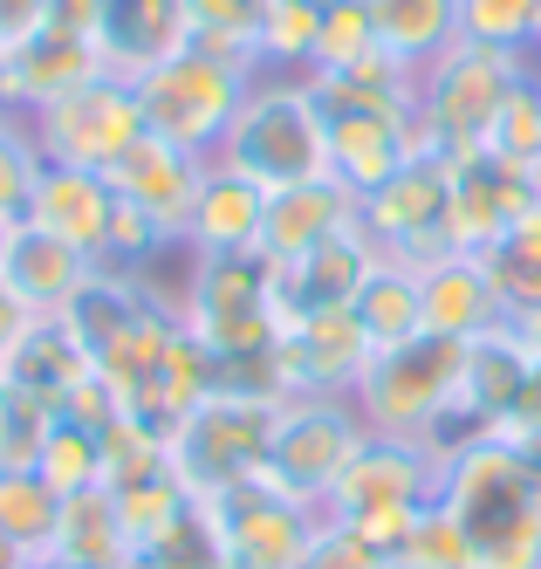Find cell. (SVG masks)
I'll return each mask as SVG.
<instances>
[{
  "mask_svg": "<svg viewBox=\"0 0 541 569\" xmlns=\"http://www.w3.org/2000/svg\"><path fill=\"white\" fill-rule=\"evenodd\" d=\"M90 42L103 56V76L138 83L144 69L172 62L186 49V0H97Z\"/></svg>",
  "mask_w": 541,
  "mask_h": 569,
  "instance_id": "obj_19",
  "label": "cell"
},
{
  "mask_svg": "<svg viewBox=\"0 0 541 569\" xmlns=\"http://www.w3.org/2000/svg\"><path fill=\"white\" fill-rule=\"evenodd\" d=\"M343 233H357V192L337 186L329 172L268 192V220H261V254L268 261L315 254V248H329V240H343Z\"/></svg>",
  "mask_w": 541,
  "mask_h": 569,
  "instance_id": "obj_20",
  "label": "cell"
},
{
  "mask_svg": "<svg viewBox=\"0 0 541 569\" xmlns=\"http://www.w3.org/2000/svg\"><path fill=\"white\" fill-rule=\"evenodd\" d=\"M103 179H110V192H117V207H131V213H144L151 227H164L172 240H186L192 199H199V186H206V158H192V151H179V144H164V138L144 131Z\"/></svg>",
  "mask_w": 541,
  "mask_h": 569,
  "instance_id": "obj_16",
  "label": "cell"
},
{
  "mask_svg": "<svg viewBox=\"0 0 541 569\" xmlns=\"http://www.w3.org/2000/svg\"><path fill=\"white\" fill-rule=\"evenodd\" d=\"M28 138L41 151V166H82V172H110L123 151L144 138V110L138 90L123 76H90L82 90L41 103L28 117Z\"/></svg>",
  "mask_w": 541,
  "mask_h": 569,
  "instance_id": "obj_10",
  "label": "cell"
},
{
  "mask_svg": "<svg viewBox=\"0 0 541 569\" xmlns=\"http://www.w3.org/2000/svg\"><path fill=\"white\" fill-rule=\"evenodd\" d=\"M534 207H541L534 172L508 166V158H493V151H460L452 158V248L460 254L493 248V240L508 227H521Z\"/></svg>",
  "mask_w": 541,
  "mask_h": 569,
  "instance_id": "obj_15",
  "label": "cell"
},
{
  "mask_svg": "<svg viewBox=\"0 0 541 569\" xmlns=\"http://www.w3.org/2000/svg\"><path fill=\"white\" fill-rule=\"evenodd\" d=\"M0 110H8V56H0Z\"/></svg>",
  "mask_w": 541,
  "mask_h": 569,
  "instance_id": "obj_47",
  "label": "cell"
},
{
  "mask_svg": "<svg viewBox=\"0 0 541 569\" xmlns=\"http://www.w3.org/2000/svg\"><path fill=\"white\" fill-rule=\"evenodd\" d=\"M34 473L56 487V495H90V487H103V432L97 426H76L56 412L49 439H41V453H34Z\"/></svg>",
  "mask_w": 541,
  "mask_h": 569,
  "instance_id": "obj_34",
  "label": "cell"
},
{
  "mask_svg": "<svg viewBox=\"0 0 541 569\" xmlns=\"http://www.w3.org/2000/svg\"><path fill=\"white\" fill-rule=\"evenodd\" d=\"M288 398H254V391H206L192 412L172 426V473L192 501L220 495V487H240L268 473V446L281 426Z\"/></svg>",
  "mask_w": 541,
  "mask_h": 569,
  "instance_id": "obj_5",
  "label": "cell"
},
{
  "mask_svg": "<svg viewBox=\"0 0 541 569\" xmlns=\"http://www.w3.org/2000/svg\"><path fill=\"white\" fill-rule=\"evenodd\" d=\"M534 28H541V0H460V34H467V42L528 56Z\"/></svg>",
  "mask_w": 541,
  "mask_h": 569,
  "instance_id": "obj_38",
  "label": "cell"
},
{
  "mask_svg": "<svg viewBox=\"0 0 541 569\" xmlns=\"http://www.w3.org/2000/svg\"><path fill=\"white\" fill-rule=\"evenodd\" d=\"M419 296H425V330L452 337V343H473V337H487V330L508 322L480 254H439L432 268H419Z\"/></svg>",
  "mask_w": 541,
  "mask_h": 569,
  "instance_id": "obj_23",
  "label": "cell"
},
{
  "mask_svg": "<svg viewBox=\"0 0 541 569\" xmlns=\"http://www.w3.org/2000/svg\"><path fill=\"white\" fill-rule=\"evenodd\" d=\"M370 21H378V42L411 69H425L452 42H467L460 34V0H370Z\"/></svg>",
  "mask_w": 541,
  "mask_h": 569,
  "instance_id": "obj_28",
  "label": "cell"
},
{
  "mask_svg": "<svg viewBox=\"0 0 541 569\" xmlns=\"http://www.w3.org/2000/svg\"><path fill=\"white\" fill-rule=\"evenodd\" d=\"M261 220H268V192L213 158L199 199H192V220H186V248L192 254H254L261 248Z\"/></svg>",
  "mask_w": 541,
  "mask_h": 569,
  "instance_id": "obj_24",
  "label": "cell"
},
{
  "mask_svg": "<svg viewBox=\"0 0 541 569\" xmlns=\"http://www.w3.org/2000/svg\"><path fill=\"white\" fill-rule=\"evenodd\" d=\"M521 76H528V56L487 49V42H452L439 62L419 69V103H411V110H419L425 144L445 151V158L480 151Z\"/></svg>",
  "mask_w": 541,
  "mask_h": 569,
  "instance_id": "obj_8",
  "label": "cell"
},
{
  "mask_svg": "<svg viewBox=\"0 0 541 569\" xmlns=\"http://www.w3.org/2000/svg\"><path fill=\"white\" fill-rule=\"evenodd\" d=\"M0 56H8V110L14 117H34L41 103H56L69 90H82L90 76H103V56L90 34L56 28V21L28 28L21 42H0Z\"/></svg>",
  "mask_w": 541,
  "mask_h": 569,
  "instance_id": "obj_17",
  "label": "cell"
},
{
  "mask_svg": "<svg viewBox=\"0 0 541 569\" xmlns=\"http://www.w3.org/2000/svg\"><path fill=\"white\" fill-rule=\"evenodd\" d=\"M439 508L460 515L480 569H541V480L528 439L480 432L439 467Z\"/></svg>",
  "mask_w": 541,
  "mask_h": 569,
  "instance_id": "obj_1",
  "label": "cell"
},
{
  "mask_svg": "<svg viewBox=\"0 0 541 569\" xmlns=\"http://www.w3.org/2000/svg\"><path fill=\"white\" fill-rule=\"evenodd\" d=\"M0 391H8V363H0Z\"/></svg>",
  "mask_w": 541,
  "mask_h": 569,
  "instance_id": "obj_50",
  "label": "cell"
},
{
  "mask_svg": "<svg viewBox=\"0 0 541 569\" xmlns=\"http://www.w3.org/2000/svg\"><path fill=\"white\" fill-rule=\"evenodd\" d=\"M528 62H534V69H541V28H534V49H528Z\"/></svg>",
  "mask_w": 541,
  "mask_h": 569,
  "instance_id": "obj_49",
  "label": "cell"
},
{
  "mask_svg": "<svg viewBox=\"0 0 541 569\" xmlns=\"http://www.w3.org/2000/svg\"><path fill=\"white\" fill-rule=\"evenodd\" d=\"M0 254H8V227H0Z\"/></svg>",
  "mask_w": 541,
  "mask_h": 569,
  "instance_id": "obj_51",
  "label": "cell"
},
{
  "mask_svg": "<svg viewBox=\"0 0 541 569\" xmlns=\"http://www.w3.org/2000/svg\"><path fill=\"white\" fill-rule=\"evenodd\" d=\"M357 233L404 268H432L439 254H460L452 248V158L432 144L411 151L378 192L357 199Z\"/></svg>",
  "mask_w": 541,
  "mask_h": 569,
  "instance_id": "obj_9",
  "label": "cell"
},
{
  "mask_svg": "<svg viewBox=\"0 0 541 569\" xmlns=\"http://www.w3.org/2000/svg\"><path fill=\"white\" fill-rule=\"evenodd\" d=\"M261 21H268V0H186V49L254 62Z\"/></svg>",
  "mask_w": 541,
  "mask_h": 569,
  "instance_id": "obj_33",
  "label": "cell"
},
{
  "mask_svg": "<svg viewBox=\"0 0 541 569\" xmlns=\"http://www.w3.org/2000/svg\"><path fill=\"white\" fill-rule=\"evenodd\" d=\"M56 521H62V495L34 467H0V536H8L28 562H41L56 549Z\"/></svg>",
  "mask_w": 541,
  "mask_h": 569,
  "instance_id": "obj_29",
  "label": "cell"
},
{
  "mask_svg": "<svg viewBox=\"0 0 541 569\" xmlns=\"http://www.w3.org/2000/svg\"><path fill=\"white\" fill-rule=\"evenodd\" d=\"M302 569H398V562H391V549H384V542H370L363 528L329 521V515H322V528H315V542H309Z\"/></svg>",
  "mask_w": 541,
  "mask_h": 569,
  "instance_id": "obj_41",
  "label": "cell"
},
{
  "mask_svg": "<svg viewBox=\"0 0 541 569\" xmlns=\"http://www.w3.org/2000/svg\"><path fill=\"white\" fill-rule=\"evenodd\" d=\"M322 8H329V0H268V21H261L254 69H261V76H288V83H302V76L315 69Z\"/></svg>",
  "mask_w": 541,
  "mask_h": 569,
  "instance_id": "obj_30",
  "label": "cell"
},
{
  "mask_svg": "<svg viewBox=\"0 0 541 569\" xmlns=\"http://www.w3.org/2000/svg\"><path fill=\"white\" fill-rule=\"evenodd\" d=\"M123 569H227V549L213 536V521H206V508L192 501L186 515H172L158 536H144L123 556Z\"/></svg>",
  "mask_w": 541,
  "mask_h": 569,
  "instance_id": "obj_35",
  "label": "cell"
},
{
  "mask_svg": "<svg viewBox=\"0 0 541 569\" xmlns=\"http://www.w3.org/2000/svg\"><path fill=\"white\" fill-rule=\"evenodd\" d=\"M56 562H76V569H123L131 556V536H123V515H117V495L110 487H90V495H69L62 501V521H56Z\"/></svg>",
  "mask_w": 541,
  "mask_h": 569,
  "instance_id": "obj_27",
  "label": "cell"
},
{
  "mask_svg": "<svg viewBox=\"0 0 541 569\" xmlns=\"http://www.w3.org/2000/svg\"><path fill=\"white\" fill-rule=\"evenodd\" d=\"M28 322H34V316H28V309L8 296V281H0V363H8V350L28 337Z\"/></svg>",
  "mask_w": 541,
  "mask_h": 569,
  "instance_id": "obj_44",
  "label": "cell"
},
{
  "mask_svg": "<svg viewBox=\"0 0 541 569\" xmlns=\"http://www.w3.org/2000/svg\"><path fill=\"white\" fill-rule=\"evenodd\" d=\"M370 337L357 330L350 309H329V316H302L288 322L281 343H274V378L281 398H350L357 378L370 371Z\"/></svg>",
  "mask_w": 541,
  "mask_h": 569,
  "instance_id": "obj_14",
  "label": "cell"
},
{
  "mask_svg": "<svg viewBox=\"0 0 541 569\" xmlns=\"http://www.w3.org/2000/svg\"><path fill=\"white\" fill-rule=\"evenodd\" d=\"M514 330H521V337H528V350L541 357V309H528V316H514Z\"/></svg>",
  "mask_w": 541,
  "mask_h": 569,
  "instance_id": "obj_45",
  "label": "cell"
},
{
  "mask_svg": "<svg viewBox=\"0 0 541 569\" xmlns=\"http://www.w3.org/2000/svg\"><path fill=\"white\" fill-rule=\"evenodd\" d=\"M213 536L227 549V569H302L315 528H322V508L281 495L268 473L240 480V487H220V495L199 501Z\"/></svg>",
  "mask_w": 541,
  "mask_h": 569,
  "instance_id": "obj_11",
  "label": "cell"
},
{
  "mask_svg": "<svg viewBox=\"0 0 541 569\" xmlns=\"http://www.w3.org/2000/svg\"><path fill=\"white\" fill-rule=\"evenodd\" d=\"M460 357L467 343L452 337H411L398 350H378L370 371L357 378L350 405L370 432H391V439H419L432 446L445 432V412H452V391H460Z\"/></svg>",
  "mask_w": 541,
  "mask_h": 569,
  "instance_id": "obj_6",
  "label": "cell"
},
{
  "mask_svg": "<svg viewBox=\"0 0 541 569\" xmlns=\"http://www.w3.org/2000/svg\"><path fill=\"white\" fill-rule=\"evenodd\" d=\"M151 480H179L172 473V432L123 412L103 432V487H110V495H123V487H151Z\"/></svg>",
  "mask_w": 541,
  "mask_h": 569,
  "instance_id": "obj_32",
  "label": "cell"
},
{
  "mask_svg": "<svg viewBox=\"0 0 541 569\" xmlns=\"http://www.w3.org/2000/svg\"><path fill=\"white\" fill-rule=\"evenodd\" d=\"M315 97V90H309ZM322 110V138H329V179L350 186L357 199L378 192L411 151H425L419 110H391V103H357V97H315Z\"/></svg>",
  "mask_w": 541,
  "mask_h": 569,
  "instance_id": "obj_13",
  "label": "cell"
},
{
  "mask_svg": "<svg viewBox=\"0 0 541 569\" xmlns=\"http://www.w3.org/2000/svg\"><path fill=\"white\" fill-rule=\"evenodd\" d=\"M34 179H41V151L28 138V117L0 110V227H14L28 213Z\"/></svg>",
  "mask_w": 541,
  "mask_h": 569,
  "instance_id": "obj_40",
  "label": "cell"
},
{
  "mask_svg": "<svg viewBox=\"0 0 541 569\" xmlns=\"http://www.w3.org/2000/svg\"><path fill=\"white\" fill-rule=\"evenodd\" d=\"M49 426H56L49 405H34V398H21V391L8 385V391H0V467H34Z\"/></svg>",
  "mask_w": 541,
  "mask_h": 569,
  "instance_id": "obj_42",
  "label": "cell"
},
{
  "mask_svg": "<svg viewBox=\"0 0 541 569\" xmlns=\"http://www.w3.org/2000/svg\"><path fill=\"white\" fill-rule=\"evenodd\" d=\"M350 316H357V330L370 337V350H398L411 337H425V296H419V268H404V261H370L363 274V289L350 296Z\"/></svg>",
  "mask_w": 541,
  "mask_h": 569,
  "instance_id": "obj_26",
  "label": "cell"
},
{
  "mask_svg": "<svg viewBox=\"0 0 541 569\" xmlns=\"http://www.w3.org/2000/svg\"><path fill=\"white\" fill-rule=\"evenodd\" d=\"M370 261H378V248H370L363 233H343V240H329V248H315V254H295V261H274V316H281V330L302 322V316L350 309V296L363 289Z\"/></svg>",
  "mask_w": 541,
  "mask_h": 569,
  "instance_id": "obj_21",
  "label": "cell"
},
{
  "mask_svg": "<svg viewBox=\"0 0 541 569\" xmlns=\"http://www.w3.org/2000/svg\"><path fill=\"white\" fill-rule=\"evenodd\" d=\"M179 322L186 337L213 357V371L247 357H274L281 316H274V261L254 254H192L186 289H179Z\"/></svg>",
  "mask_w": 541,
  "mask_h": 569,
  "instance_id": "obj_2",
  "label": "cell"
},
{
  "mask_svg": "<svg viewBox=\"0 0 541 569\" xmlns=\"http://www.w3.org/2000/svg\"><path fill=\"white\" fill-rule=\"evenodd\" d=\"M439 467H445V460L432 453V446H419V439H391V432H370V439L357 446V460L343 467L337 495L322 501V515L363 528V536H370V542H384L391 562H398V542H404L411 515L439 501Z\"/></svg>",
  "mask_w": 541,
  "mask_h": 569,
  "instance_id": "obj_7",
  "label": "cell"
},
{
  "mask_svg": "<svg viewBox=\"0 0 541 569\" xmlns=\"http://www.w3.org/2000/svg\"><path fill=\"white\" fill-rule=\"evenodd\" d=\"M480 151L508 158V166H521V172L541 166V69L534 62H528L521 83L508 90V103H501V117H493V131H487Z\"/></svg>",
  "mask_w": 541,
  "mask_h": 569,
  "instance_id": "obj_36",
  "label": "cell"
},
{
  "mask_svg": "<svg viewBox=\"0 0 541 569\" xmlns=\"http://www.w3.org/2000/svg\"><path fill=\"white\" fill-rule=\"evenodd\" d=\"M28 569H76V562H56V556H41V562H28Z\"/></svg>",
  "mask_w": 541,
  "mask_h": 569,
  "instance_id": "obj_48",
  "label": "cell"
},
{
  "mask_svg": "<svg viewBox=\"0 0 541 569\" xmlns=\"http://www.w3.org/2000/svg\"><path fill=\"white\" fill-rule=\"evenodd\" d=\"M534 192H541V166H534Z\"/></svg>",
  "mask_w": 541,
  "mask_h": 569,
  "instance_id": "obj_52",
  "label": "cell"
},
{
  "mask_svg": "<svg viewBox=\"0 0 541 569\" xmlns=\"http://www.w3.org/2000/svg\"><path fill=\"white\" fill-rule=\"evenodd\" d=\"M501 432H514V439H541V357H534V371H528V385H521V398H514V412H508Z\"/></svg>",
  "mask_w": 541,
  "mask_h": 569,
  "instance_id": "obj_43",
  "label": "cell"
},
{
  "mask_svg": "<svg viewBox=\"0 0 541 569\" xmlns=\"http://www.w3.org/2000/svg\"><path fill=\"white\" fill-rule=\"evenodd\" d=\"M254 83H261L254 62L179 49L172 62L144 69L131 90H138V110H144V131L151 138H164V144H179V151H192V158L213 166L227 131H233V117H240V103L254 97Z\"/></svg>",
  "mask_w": 541,
  "mask_h": 569,
  "instance_id": "obj_3",
  "label": "cell"
},
{
  "mask_svg": "<svg viewBox=\"0 0 541 569\" xmlns=\"http://www.w3.org/2000/svg\"><path fill=\"white\" fill-rule=\"evenodd\" d=\"M370 49H378V21H370V0H329V8H322L315 69H309V76H337V69L363 62Z\"/></svg>",
  "mask_w": 541,
  "mask_h": 569,
  "instance_id": "obj_39",
  "label": "cell"
},
{
  "mask_svg": "<svg viewBox=\"0 0 541 569\" xmlns=\"http://www.w3.org/2000/svg\"><path fill=\"white\" fill-rule=\"evenodd\" d=\"M480 268L493 281V296H501L508 322L528 316V309H541V207L521 227H508L493 248H480Z\"/></svg>",
  "mask_w": 541,
  "mask_h": 569,
  "instance_id": "obj_31",
  "label": "cell"
},
{
  "mask_svg": "<svg viewBox=\"0 0 541 569\" xmlns=\"http://www.w3.org/2000/svg\"><path fill=\"white\" fill-rule=\"evenodd\" d=\"M398 569H480L473 536L460 528V515H445L439 501L411 515L404 542H398Z\"/></svg>",
  "mask_w": 541,
  "mask_h": 569,
  "instance_id": "obj_37",
  "label": "cell"
},
{
  "mask_svg": "<svg viewBox=\"0 0 541 569\" xmlns=\"http://www.w3.org/2000/svg\"><path fill=\"white\" fill-rule=\"evenodd\" d=\"M0 569H28V556H21V549H14L8 536H0Z\"/></svg>",
  "mask_w": 541,
  "mask_h": 569,
  "instance_id": "obj_46",
  "label": "cell"
},
{
  "mask_svg": "<svg viewBox=\"0 0 541 569\" xmlns=\"http://www.w3.org/2000/svg\"><path fill=\"white\" fill-rule=\"evenodd\" d=\"M363 439H370V426L357 419L350 398H288L281 426H274V446H268V480L281 495L322 508L337 495V480L357 460Z\"/></svg>",
  "mask_w": 541,
  "mask_h": 569,
  "instance_id": "obj_12",
  "label": "cell"
},
{
  "mask_svg": "<svg viewBox=\"0 0 541 569\" xmlns=\"http://www.w3.org/2000/svg\"><path fill=\"white\" fill-rule=\"evenodd\" d=\"M103 261H90L82 248L69 240L41 233L34 220H14L8 227V254H0V281H8V296L28 309V316H69V302L97 281Z\"/></svg>",
  "mask_w": 541,
  "mask_h": 569,
  "instance_id": "obj_18",
  "label": "cell"
},
{
  "mask_svg": "<svg viewBox=\"0 0 541 569\" xmlns=\"http://www.w3.org/2000/svg\"><path fill=\"white\" fill-rule=\"evenodd\" d=\"M97 371V357L90 343L76 337V322L69 316H34L28 322V337L8 350V385L34 405H49V412H62V398Z\"/></svg>",
  "mask_w": 541,
  "mask_h": 569,
  "instance_id": "obj_25",
  "label": "cell"
},
{
  "mask_svg": "<svg viewBox=\"0 0 541 569\" xmlns=\"http://www.w3.org/2000/svg\"><path fill=\"white\" fill-rule=\"evenodd\" d=\"M220 166L240 172V179H254L261 192L322 179V172H329V138H322V110H315L309 83L261 76L254 97L240 103L227 144H220Z\"/></svg>",
  "mask_w": 541,
  "mask_h": 569,
  "instance_id": "obj_4",
  "label": "cell"
},
{
  "mask_svg": "<svg viewBox=\"0 0 541 569\" xmlns=\"http://www.w3.org/2000/svg\"><path fill=\"white\" fill-rule=\"evenodd\" d=\"M41 233H56L69 240V248H82L90 261H103L110 248V220H117V192L103 172H82V166H41L34 179V199H28V213Z\"/></svg>",
  "mask_w": 541,
  "mask_h": 569,
  "instance_id": "obj_22",
  "label": "cell"
}]
</instances>
